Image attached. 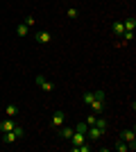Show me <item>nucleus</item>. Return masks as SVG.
Wrapping results in <instances>:
<instances>
[{
    "instance_id": "1",
    "label": "nucleus",
    "mask_w": 136,
    "mask_h": 152,
    "mask_svg": "<svg viewBox=\"0 0 136 152\" xmlns=\"http://www.w3.org/2000/svg\"><path fill=\"white\" fill-rule=\"evenodd\" d=\"M23 136H25V129H23V127H14L12 132H5L2 134V139H5V143H16V141L18 139H23Z\"/></svg>"
},
{
    "instance_id": "2",
    "label": "nucleus",
    "mask_w": 136,
    "mask_h": 152,
    "mask_svg": "<svg viewBox=\"0 0 136 152\" xmlns=\"http://www.w3.org/2000/svg\"><path fill=\"white\" fill-rule=\"evenodd\" d=\"M91 107V114H102L104 109H107V98H93V102L89 104Z\"/></svg>"
},
{
    "instance_id": "10",
    "label": "nucleus",
    "mask_w": 136,
    "mask_h": 152,
    "mask_svg": "<svg viewBox=\"0 0 136 152\" xmlns=\"http://www.w3.org/2000/svg\"><path fill=\"white\" fill-rule=\"evenodd\" d=\"M59 136H61L64 141H68L73 136V127H64V125H61V127H59Z\"/></svg>"
},
{
    "instance_id": "16",
    "label": "nucleus",
    "mask_w": 136,
    "mask_h": 152,
    "mask_svg": "<svg viewBox=\"0 0 136 152\" xmlns=\"http://www.w3.org/2000/svg\"><path fill=\"white\" fill-rule=\"evenodd\" d=\"M93 98H95V95H93V91H86L84 98H82V102H84V104H91V102H93Z\"/></svg>"
},
{
    "instance_id": "13",
    "label": "nucleus",
    "mask_w": 136,
    "mask_h": 152,
    "mask_svg": "<svg viewBox=\"0 0 136 152\" xmlns=\"http://www.w3.org/2000/svg\"><path fill=\"white\" fill-rule=\"evenodd\" d=\"M113 148H116L118 152H129V145H127V143H125L123 139H118V141H116V145H113Z\"/></svg>"
},
{
    "instance_id": "7",
    "label": "nucleus",
    "mask_w": 136,
    "mask_h": 152,
    "mask_svg": "<svg viewBox=\"0 0 136 152\" xmlns=\"http://www.w3.org/2000/svg\"><path fill=\"white\" fill-rule=\"evenodd\" d=\"M14 127H16V123H14V118H5V121H0V132H12Z\"/></svg>"
},
{
    "instance_id": "4",
    "label": "nucleus",
    "mask_w": 136,
    "mask_h": 152,
    "mask_svg": "<svg viewBox=\"0 0 136 152\" xmlns=\"http://www.w3.org/2000/svg\"><path fill=\"white\" fill-rule=\"evenodd\" d=\"M34 41L39 45H48V43H52V34L48 30H39L36 34H34Z\"/></svg>"
},
{
    "instance_id": "18",
    "label": "nucleus",
    "mask_w": 136,
    "mask_h": 152,
    "mask_svg": "<svg viewBox=\"0 0 136 152\" xmlns=\"http://www.w3.org/2000/svg\"><path fill=\"white\" fill-rule=\"evenodd\" d=\"M66 16H68V18H77V9H75V7H68V9H66Z\"/></svg>"
},
{
    "instance_id": "19",
    "label": "nucleus",
    "mask_w": 136,
    "mask_h": 152,
    "mask_svg": "<svg viewBox=\"0 0 136 152\" xmlns=\"http://www.w3.org/2000/svg\"><path fill=\"white\" fill-rule=\"evenodd\" d=\"M23 23H25L27 27H34V23H36V18H34V16H27V18L23 20Z\"/></svg>"
},
{
    "instance_id": "6",
    "label": "nucleus",
    "mask_w": 136,
    "mask_h": 152,
    "mask_svg": "<svg viewBox=\"0 0 136 152\" xmlns=\"http://www.w3.org/2000/svg\"><path fill=\"white\" fill-rule=\"evenodd\" d=\"M34 82H36V86H39V89H43V91H52V89H55V86H52V82H48L43 75H36V80H34Z\"/></svg>"
},
{
    "instance_id": "8",
    "label": "nucleus",
    "mask_w": 136,
    "mask_h": 152,
    "mask_svg": "<svg viewBox=\"0 0 136 152\" xmlns=\"http://www.w3.org/2000/svg\"><path fill=\"white\" fill-rule=\"evenodd\" d=\"M68 141H71L73 145H79V143H84V141H89V139H86V134H82V132H75V129H73V136H71Z\"/></svg>"
},
{
    "instance_id": "15",
    "label": "nucleus",
    "mask_w": 136,
    "mask_h": 152,
    "mask_svg": "<svg viewBox=\"0 0 136 152\" xmlns=\"http://www.w3.org/2000/svg\"><path fill=\"white\" fill-rule=\"evenodd\" d=\"M95 127H100L102 132H107V127H109V123L104 121V118H95Z\"/></svg>"
},
{
    "instance_id": "3",
    "label": "nucleus",
    "mask_w": 136,
    "mask_h": 152,
    "mask_svg": "<svg viewBox=\"0 0 136 152\" xmlns=\"http://www.w3.org/2000/svg\"><path fill=\"white\" fill-rule=\"evenodd\" d=\"M120 139L129 145V150H136V134H134V129H123V132H120Z\"/></svg>"
},
{
    "instance_id": "17",
    "label": "nucleus",
    "mask_w": 136,
    "mask_h": 152,
    "mask_svg": "<svg viewBox=\"0 0 136 152\" xmlns=\"http://www.w3.org/2000/svg\"><path fill=\"white\" fill-rule=\"evenodd\" d=\"M73 129H75V132H82V134H86V129H89V125H86V123H77V125L73 127Z\"/></svg>"
},
{
    "instance_id": "14",
    "label": "nucleus",
    "mask_w": 136,
    "mask_h": 152,
    "mask_svg": "<svg viewBox=\"0 0 136 152\" xmlns=\"http://www.w3.org/2000/svg\"><path fill=\"white\" fill-rule=\"evenodd\" d=\"M123 25H125V32H134V27H136V18H127Z\"/></svg>"
},
{
    "instance_id": "20",
    "label": "nucleus",
    "mask_w": 136,
    "mask_h": 152,
    "mask_svg": "<svg viewBox=\"0 0 136 152\" xmlns=\"http://www.w3.org/2000/svg\"><path fill=\"white\" fill-rule=\"evenodd\" d=\"M95 118H97V116H95V114H89V118H86V121H84V123H86V125H89V127H91V125H95Z\"/></svg>"
},
{
    "instance_id": "12",
    "label": "nucleus",
    "mask_w": 136,
    "mask_h": 152,
    "mask_svg": "<svg viewBox=\"0 0 136 152\" xmlns=\"http://www.w3.org/2000/svg\"><path fill=\"white\" fill-rule=\"evenodd\" d=\"M16 34H18V37H27V34H30V27H27L25 23H18V25H16Z\"/></svg>"
},
{
    "instance_id": "11",
    "label": "nucleus",
    "mask_w": 136,
    "mask_h": 152,
    "mask_svg": "<svg viewBox=\"0 0 136 152\" xmlns=\"http://www.w3.org/2000/svg\"><path fill=\"white\" fill-rule=\"evenodd\" d=\"M113 34H116V37H123V34H125L123 20H116V23H113Z\"/></svg>"
},
{
    "instance_id": "21",
    "label": "nucleus",
    "mask_w": 136,
    "mask_h": 152,
    "mask_svg": "<svg viewBox=\"0 0 136 152\" xmlns=\"http://www.w3.org/2000/svg\"><path fill=\"white\" fill-rule=\"evenodd\" d=\"M123 39H125V41H132V39H134V32H125Z\"/></svg>"
},
{
    "instance_id": "5",
    "label": "nucleus",
    "mask_w": 136,
    "mask_h": 152,
    "mask_svg": "<svg viewBox=\"0 0 136 152\" xmlns=\"http://www.w3.org/2000/svg\"><path fill=\"white\" fill-rule=\"evenodd\" d=\"M64 123H66V114H64V111H55V114H52V118H50L52 127H57V129H59Z\"/></svg>"
},
{
    "instance_id": "9",
    "label": "nucleus",
    "mask_w": 136,
    "mask_h": 152,
    "mask_svg": "<svg viewBox=\"0 0 136 152\" xmlns=\"http://www.w3.org/2000/svg\"><path fill=\"white\" fill-rule=\"evenodd\" d=\"M5 116L7 118H16V116H18V107H16V104H7L5 107Z\"/></svg>"
}]
</instances>
